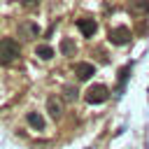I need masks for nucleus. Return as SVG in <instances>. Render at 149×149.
<instances>
[{"label": "nucleus", "instance_id": "ddd939ff", "mask_svg": "<svg viewBox=\"0 0 149 149\" xmlns=\"http://www.w3.org/2000/svg\"><path fill=\"white\" fill-rule=\"evenodd\" d=\"M128 72H130V65H126L123 72H119V74H121V77H119V86H116L119 93H121V88H123V84H126V79H128Z\"/></svg>", "mask_w": 149, "mask_h": 149}, {"label": "nucleus", "instance_id": "1a4fd4ad", "mask_svg": "<svg viewBox=\"0 0 149 149\" xmlns=\"http://www.w3.org/2000/svg\"><path fill=\"white\" fill-rule=\"evenodd\" d=\"M35 54H37L42 61H49V58H54V49H51L49 44H40V47L35 49Z\"/></svg>", "mask_w": 149, "mask_h": 149}, {"label": "nucleus", "instance_id": "f257e3e1", "mask_svg": "<svg viewBox=\"0 0 149 149\" xmlns=\"http://www.w3.org/2000/svg\"><path fill=\"white\" fill-rule=\"evenodd\" d=\"M21 56V47L16 40H9V37H2L0 40V65H12L16 63Z\"/></svg>", "mask_w": 149, "mask_h": 149}, {"label": "nucleus", "instance_id": "0eeeda50", "mask_svg": "<svg viewBox=\"0 0 149 149\" xmlns=\"http://www.w3.org/2000/svg\"><path fill=\"white\" fill-rule=\"evenodd\" d=\"M93 72H95V68H93L91 63H74V74H77L79 79H91Z\"/></svg>", "mask_w": 149, "mask_h": 149}, {"label": "nucleus", "instance_id": "6e6552de", "mask_svg": "<svg viewBox=\"0 0 149 149\" xmlns=\"http://www.w3.org/2000/svg\"><path fill=\"white\" fill-rule=\"evenodd\" d=\"M28 123L35 128V130H44V119H42V114H37V112H28Z\"/></svg>", "mask_w": 149, "mask_h": 149}, {"label": "nucleus", "instance_id": "7ed1b4c3", "mask_svg": "<svg viewBox=\"0 0 149 149\" xmlns=\"http://www.w3.org/2000/svg\"><path fill=\"white\" fill-rule=\"evenodd\" d=\"M109 42L116 44V47H126V44L130 42V30H128L126 26H121V28H112V30H109Z\"/></svg>", "mask_w": 149, "mask_h": 149}, {"label": "nucleus", "instance_id": "39448f33", "mask_svg": "<svg viewBox=\"0 0 149 149\" xmlns=\"http://www.w3.org/2000/svg\"><path fill=\"white\" fill-rule=\"evenodd\" d=\"M77 28L84 33V37H91V35H95V28H98V26H95L93 19L86 16V19H79V21H77Z\"/></svg>", "mask_w": 149, "mask_h": 149}, {"label": "nucleus", "instance_id": "f8f14e48", "mask_svg": "<svg viewBox=\"0 0 149 149\" xmlns=\"http://www.w3.org/2000/svg\"><path fill=\"white\" fill-rule=\"evenodd\" d=\"M61 51H63L65 56H70V54H74V42H72L70 37H65V40H63V44H61Z\"/></svg>", "mask_w": 149, "mask_h": 149}, {"label": "nucleus", "instance_id": "9b49d317", "mask_svg": "<svg viewBox=\"0 0 149 149\" xmlns=\"http://www.w3.org/2000/svg\"><path fill=\"white\" fill-rule=\"evenodd\" d=\"M77 95H79V91H77L74 86H65V88H63V100L74 102V100H77Z\"/></svg>", "mask_w": 149, "mask_h": 149}, {"label": "nucleus", "instance_id": "20e7f679", "mask_svg": "<svg viewBox=\"0 0 149 149\" xmlns=\"http://www.w3.org/2000/svg\"><path fill=\"white\" fill-rule=\"evenodd\" d=\"M47 109H49L51 119H54V121H58V119L63 116V102H61V98H58V95L47 98Z\"/></svg>", "mask_w": 149, "mask_h": 149}, {"label": "nucleus", "instance_id": "423d86ee", "mask_svg": "<svg viewBox=\"0 0 149 149\" xmlns=\"http://www.w3.org/2000/svg\"><path fill=\"white\" fill-rule=\"evenodd\" d=\"M19 35H21V37H26V40H33V37H37V35H40V28H37L33 21H30V23L26 21V23H21V26H19Z\"/></svg>", "mask_w": 149, "mask_h": 149}, {"label": "nucleus", "instance_id": "f03ea898", "mask_svg": "<svg viewBox=\"0 0 149 149\" xmlns=\"http://www.w3.org/2000/svg\"><path fill=\"white\" fill-rule=\"evenodd\" d=\"M107 98H109V88H107L105 84H93V86H88L86 93H84V100L91 102V105H100V102H105Z\"/></svg>", "mask_w": 149, "mask_h": 149}, {"label": "nucleus", "instance_id": "9d476101", "mask_svg": "<svg viewBox=\"0 0 149 149\" xmlns=\"http://www.w3.org/2000/svg\"><path fill=\"white\" fill-rule=\"evenodd\" d=\"M147 9H149V5H147L144 0H133V2H130V12H133V14H137V12L147 14Z\"/></svg>", "mask_w": 149, "mask_h": 149}]
</instances>
